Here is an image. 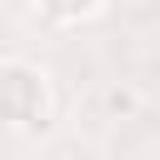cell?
<instances>
[{"label":"cell","mask_w":160,"mask_h":160,"mask_svg":"<svg viewBox=\"0 0 160 160\" xmlns=\"http://www.w3.org/2000/svg\"><path fill=\"white\" fill-rule=\"evenodd\" d=\"M105 105H110V110H135V95H130V90H110Z\"/></svg>","instance_id":"6da1fadb"}]
</instances>
